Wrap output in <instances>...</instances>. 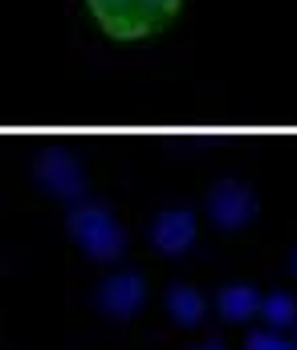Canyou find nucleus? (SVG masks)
<instances>
[{"instance_id":"obj_3","label":"nucleus","mask_w":297,"mask_h":350,"mask_svg":"<svg viewBox=\"0 0 297 350\" xmlns=\"http://www.w3.org/2000/svg\"><path fill=\"white\" fill-rule=\"evenodd\" d=\"M220 310H224V318L244 322L249 314L261 310V297H257V289H249V285H232V289L220 293Z\"/></svg>"},{"instance_id":"obj_8","label":"nucleus","mask_w":297,"mask_h":350,"mask_svg":"<svg viewBox=\"0 0 297 350\" xmlns=\"http://www.w3.org/2000/svg\"><path fill=\"white\" fill-rule=\"evenodd\" d=\"M199 350H224V347H220V342H203Z\"/></svg>"},{"instance_id":"obj_2","label":"nucleus","mask_w":297,"mask_h":350,"mask_svg":"<svg viewBox=\"0 0 297 350\" xmlns=\"http://www.w3.org/2000/svg\"><path fill=\"white\" fill-rule=\"evenodd\" d=\"M98 301H102V310L114 314V318L135 314L139 301H143V281H139V277H114V281H106V289L98 293Z\"/></svg>"},{"instance_id":"obj_5","label":"nucleus","mask_w":297,"mask_h":350,"mask_svg":"<svg viewBox=\"0 0 297 350\" xmlns=\"http://www.w3.org/2000/svg\"><path fill=\"white\" fill-rule=\"evenodd\" d=\"M188 224H192L188 216H167V220L159 224L155 241H159L163 249H171V253H175V249H184V245H188V237H192V228H188Z\"/></svg>"},{"instance_id":"obj_4","label":"nucleus","mask_w":297,"mask_h":350,"mask_svg":"<svg viewBox=\"0 0 297 350\" xmlns=\"http://www.w3.org/2000/svg\"><path fill=\"white\" fill-rule=\"evenodd\" d=\"M167 310L175 314V322L192 326V322H199V314H203V297H199L196 289H188V285H175L167 293Z\"/></svg>"},{"instance_id":"obj_1","label":"nucleus","mask_w":297,"mask_h":350,"mask_svg":"<svg viewBox=\"0 0 297 350\" xmlns=\"http://www.w3.org/2000/svg\"><path fill=\"white\" fill-rule=\"evenodd\" d=\"M94 21L114 41H143L159 29H167L184 0H86Z\"/></svg>"},{"instance_id":"obj_7","label":"nucleus","mask_w":297,"mask_h":350,"mask_svg":"<svg viewBox=\"0 0 297 350\" xmlns=\"http://www.w3.org/2000/svg\"><path fill=\"white\" fill-rule=\"evenodd\" d=\"M244 350H297V347H289V342H285L281 334H273V330H261V334H249Z\"/></svg>"},{"instance_id":"obj_6","label":"nucleus","mask_w":297,"mask_h":350,"mask_svg":"<svg viewBox=\"0 0 297 350\" xmlns=\"http://www.w3.org/2000/svg\"><path fill=\"white\" fill-rule=\"evenodd\" d=\"M261 310H265V318H269L273 326H289V322H294V301H289V293H273L269 301H261Z\"/></svg>"}]
</instances>
